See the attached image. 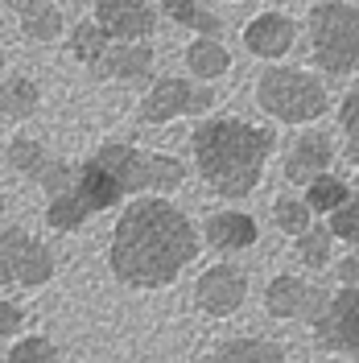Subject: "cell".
Listing matches in <instances>:
<instances>
[{
    "label": "cell",
    "instance_id": "obj_27",
    "mask_svg": "<svg viewBox=\"0 0 359 363\" xmlns=\"http://www.w3.org/2000/svg\"><path fill=\"white\" fill-rule=\"evenodd\" d=\"M58 33H62V17H58V9H50V4H42L38 13L25 17V38H29V42H50V38H58Z\"/></svg>",
    "mask_w": 359,
    "mask_h": 363
},
{
    "label": "cell",
    "instance_id": "obj_21",
    "mask_svg": "<svg viewBox=\"0 0 359 363\" xmlns=\"http://www.w3.org/2000/svg\"><path fill=\"white\" fill-rule=\"evenodd\" d=\"M347 194H351V190H347V182L335 178L331 169H326V174H318L314 182H306V206H310L314 215H331L335 206L347 203Z\"/></svg>",
    "mask_w": 359,
    "mask_h": 363
},
{
    "label": "cell",
    "instance_id": "obj_18",
    "mask_svg": "<svg viewBox=\"0 0 359 363\" xmlns=\"http://www.w3.org/2000/svg\"><path fill=\"white\" fill-rule=\"evenodd\" d=\"M186 67H190V74H199V79H223L227 67H231V54L215 38H199V42H190V50H186Z\"/></svg>",
    "mask_w": 359,
    "mask_h": 363
},
{
    "label": "cell",
    "instance_id": "obj_12",
    "mask_svg": "<svg viewBox=\"0 0 359 363\" xmlns=\"http://www.w3.org/2000/svg\"><path fill=\"white\" fill-rule=\"evenodd\" d=\"M95 17H99V29L108 38H124V42H140L153 33V9L145 0H95Z\"/></svg>",
    "mask_w": 359,
    "mask_h": 363
},
{
    "label": "cell",
    "instance_id": "obj_34",
    "mask_svg": "<svg viewBox=\"0 0 359 363\" xmlns=\"http://www.w3.org/2000/svg\"><path fill=\"white\" fill-rule=\"evenodd\" d=\"M0 67H4V54H0Z\"/></svg>",
    "mask_w": 359,
    "mask_h": 363
},
{
    "label": "cell",
    "instance_id": "obj_28",
    "mask_svg": "<svg viewBox=\"0 0 359 363\" xmlns=\"http://www.w3.org/2000/svg\"><path fill=\"white\" fill-rule=\"evenodd\" d=\"M338 128L347 133V149H359V87L338 104Z\"/></svg>",
    "mask_w": 359,
    "mask_h": 363
},
{
    "label": "cell",
    "instance_id": "obj_30",
    "mask_svg": "<svg viewBox=\"0 0 359 363\" xmlns=\"http://www.w3.org/2000/svg\"><path fill=\"white\" fill-rule=\"evenodd\" d=\"M335 277H338V285H359V252H347V256L338 260Z\"/></svg>",
    "mask_w": 359,
    "mask_h": 363
},
{
    "label": "cell",
    "instance_id": "obj_15",
    "mask_svg": "<svg viewBox=\"0 0 359 363\" xmlns=\"http://www.w3.org/2000/svg\"><path fill=\"white\" fill-rule=\"evenodd\" d=\"M297 42V25L285 13H260L256 21H248L244 45L256 58H285Z\"/></svg>",
    "mask_w": 359,
    "mask_h": 363
},
{
    "label": "cell",
    "instance_id": "obj_20",
    "mask_svg": "<svg viewBox=\"0 0 359 363\" xmlns=\"http://www.w3.org/2000/svg\"><path fill=\"white\" fill-rule=\"evenodd\" d=\"M38 112V87L25 79V74H13L0 83V116L9 120H25V116Z\"/></svg>",
    "mask_w": 359,
    "mask_h": 363
},
{
    "label": "cell",
    "instance_id": "obj_16",
    "mask_svg": "<svg viewBox=\"0 0 359 363\" xmlns=\"http://www.w3.org/2000/svg\"><path fill=\"white\" fill-rule=\"evenodd\" d=\"M99 74H112V79H124V83H136V79H149L153 70V50L145 42H124V45H108L104 58L95 62Z\"/></svg>",
    "mask_w": 359,
    "mask_h": 363
},
{
    "label": "cell",
    "instance_id": "obj_32",
    "mask_svg": "<svg viewBox=\"0 0 359 363\" xmlns=\"http://www.w3.org/2000/svg\"><path fill=\"white\" fill-rule=\"evenodd\" d=\"M347 157H351V165H359V149H347Z\"/></svg>",
    "mask_w": 359,
    "mask_h": 363
},
{
    "label": "cell",
    "instance_id": "obj_19",
    "mask_svg": "<svg viewBox=\"0 0 359 363\" xmlns=\"http://www.w3.org/2000/svg\"><path fill=\"white\" fill-rule=\"evenodd\" d=\"M293 240H297V260H302L306 269H326V264H331V256H335V235H331L326 223H310L302 235H293Z\"/></svg>",
    "mask_w": 359,
    "mask_h": 363
},
{
    "label": "cell",
    "instance_id": "obj_7",
    "mask_svg": "<svg viewBox=\"0 0 359 363\" xmlns=\"http://www.w3.org/2000/svg\"><path fill=\"white\" fill-rule=\"evenodd\" d=\"M310 326H314L318 347L359 359V285H338L335 294H326Z\"/></svg>",
    "mask_w": 359,
    "mask_h": 363
},
{
    "label": "cell",
    "instance_id": "obj_11",
    "mask_svg": "<svg viewBox=\"0 0 359 363\" xmlns=\"http://www.w3.org/2000/svg\"><path fill=\"white\" fill-rule=\"evenodd\" d=\"M9 165L17 169V174H25V178H33L38 186H42L45 194H58V190H67L70 178H74V165H67V161L50 157L38 140H29V136H17L13 145H9Z\"/></svg>",
    "mask_w": 359,
    "mask_h": 363
},
{
    "label": "cell",
    "instance_id": "obj_4",
    "mask_svg": "<svg viewBox=\"0 0 359 363\" xmlns=\"http://www.w3.org/2000/svg\"><path fill=\"white\" fill-rule=\"evenodd\" d=\"M256 104L281 124H314L318 116H326L331 95L310 70L269 67L256 83Z\"/></svg>",
    "mask_w": 359,
    "mask_h": 363
},
{
    "label": "cell",
    "instance_id": "obj_25",
    "mask_svg": "<svg viewBox=\"0 0 359 363\" xmlns=\"http://www.w3.org/2000/svg\"><path fill=\"white\" fill-rule=\"evenodd\" d=\"M272 223L281 227L285 235H302L306 227L314 223V211L306 206V199H277L272 203Z\"/></svg>",
    "mask_w": 359,
    "mask_h": 363
},
{
    "label": "cell",
    "instance_id": "obj_13",
    "mask_svg": "<svg viewBox=\"0 0 359 363\" xmlns=\"http://www.w3.org/2000/svg\"><path fill=\"white\" fill-rule=\"evenodd\" d=\"M260 240V227L256 219L248 215V211H215V215H206V223H202V244L215 252H248L252 244Z\"/></svg>",
    "mask_w": 359,
    "mask_h": 363
},
{
    "label": "cell",
    "instance_id": "obj_3",
    "mask_svg": "<svg viewBox=\"0 0 359 363\" xmlns=\"http://www.w3.org/2000/svg\"><path fill=\"white\" fill-rule=\"evenodd\" d=\"M95 165L116 182V190L128 199V194H174L182 182H186V165L178 157H165V153H145L133 145H104L95 153Z\"/></svg>",
    "mask_w": 359,
    "mask_h": 363
},
{
    "label": "cell",
    "instance_id": "obj_2",
    "mask_svg": "<svg viewBox=\"0 0 359 363\" xmlns=\"http://www.w3.org/2000/svg\"><path fill=\"white\" fill-rule=\"evenodd\" d=\"M194 149V165H199L202 182L223 194V199H248L269 165L277 136L269 128H256L244 120H206L190 136Z\"/></svg>",
    "mask_w": 359,
    "mask_h": 363
},
{
    "label": "cell",
    "instance_id": "obj_8",
    "mask_svg": "<svg viewBox=\"0 0 359 363\" xmlns=\"http://www.w3.org/2000/svg\"><path fill=\"white\" fill-rule=\"evenodd\" d=\"M248 301V272L240 264H211L194 281V306L206 318H231Z\"/></svg>",
    "mask_w": 359,
    "mask_h": 363
},
{
    "label": "cell",
    "instance_id": "obj_6",
    "mask_svg": "<svg viewBox=\"0 0 359 363\" xmlns=\"http://www.w3.org/2000/svg\"><path fill=\"white\" fill-rule=\"evenodd\" d=\"M54 281V252L25 227L0 231V289H42Z\"/></svg>",
    "mask_w": 359,
    "mask_h": 363
},
{
    "label": "cell",
    "instance_id": "obj_22",
    "mask_svg": "<svg viewBox=\"0 0 359 363\" xmlns=\"http://www.w3.org/2000/svg\"><path fill=\"white\" fill-rule=\"evenodd\" d=\"M161 9H165L178 25L199 29L202 38H215V33H219V17H215V13H206L199 0H161Z\"/></svg>",
    "mask_w": 359,
    "mask_h": 363
},
{
    "label": "cell",
    "instance_id": "obj_5",
    "mask_svg": "<svg viewBox=\"0 0 359 363\" xmlns=\"http://www.w3.org/2000/svg\"><path fill=\"white\" fill-rule=\"evenodd\" d=\"M310 50L326 74L359 70V4L322 0L310 13Z\"/></svg>",
    "mask_w": 359,
    "mask_h": 363
},
{
    "label": "cell",
    "instance_id": "obj_35",
    "mask_svg": "<svg viewBox=\"0 0 359 363\" xmlns=\"http://www.w3.org/2000/svg\"><path fill=\"white\" fill-rule=\"evenodd\" d=\"M355 4H359V0H355Z\"/></svg>",
    "mask_w": 359,
    "mask_h": 363
},
{
    "label": "cell",
    "instance_id": "obj_26",
    "mask_svg": "<svg viewBox=\"0 0 359 363\" xmlns=\"http://www.w3.org/2000/svg\"><path fill=\"white\" fill-rule=\"evenodd\" d=\"M326 227H331V235H335V240L359 248V194H347V203L331 211V223H326Z\"/></svg>",
    "mask_w": 359,
    "mask_h": 363
},
{
    "label": "cell",
    "instance_id": "obj_1",
    "mask_svg": "<svg viewBox=\"0 0 359 363\" xmlns=\"http://www.w3.org/2000/svg\"><path fill=\"white\" fill-rule=\"evenodd\" d=\"M202 240L190 215L170 199H136L116 219L108 264L128 289H165L194 264Z\"/></svg>",
    "mask_w": 359,
    "mask_h": 363
},
{
    "label": "cell",
    "instance_id": "obj_14",
    "mask_svg": "<svg viewBox=\"0 0 359 363\" xmlns=\"http://www.w3.org/2000/svg\"><path fill=\"white\" fill-rule=\"evenodd\" d=\"M331 161H335V140H331V136L326 133H302L289 145V153H285V178H289L293 186H306V182H314L318 174H326Z\"/></svg>",
    "mask_w": 359,
    "mask_h": 363
},
{
    "label": "cell",
    "instance_id": "obj_23",
    "mask_svg": "<svg viewBox=\"0 0 359 363\" xmlns=\"http://www.w3.org/2000/svg\"><path fill=\"white\" fill-rule=\"evenodd\" d=\"M4 363H67L62 359V351L54 347V339H45V335H25L9 347V355Z\"/></svg>",
    "mask_w": 359,
    "mask_h": 363
},
{
    "label": "cell",
    "instance_id": "obj_9",
    "mask_svg": "<svg viewBox=\"0 0 359 363\" xmlns=\"http://www.w3.org/2000/svg\"><path fill=\"white\" fill-rule=\"evenodd\" d=\"M215 104V95L206 87H194L186 79H161L158 87L145 95L140 104V120L145 124H170L178 116H199Z\"/></svg>",
    "mask_w": 359,
    "mask_h": 363
},
{
    "label": "cell",
    "instance_id": "obj_10",
    "mask_svg": "<svg viewBox=\"0 0 359 363\" xmlns=\"http://www.w3.org/2000/svg\"><path fill=\"white\" fill-rule=\"evenodd\" d=\"M322 301H326V294L314 289L310 281L293 277V272H281L265 285V310H269V318H281V322H293V318L314 322Z\"/></svg>",
    "mask_w": 359,
    "mask_h": 363
},
{
    "label": "cell",
    "instance_id": "obj_33",
    "mask_svg": "<svg viewBox=\"0 0 359 363\" xmlns=\"http://www.w3.org/2000/svg\"><path fill=\"white\" fill-rule=\"evenodd\" d=\"M0 215H4V190H0Z\"/></svg>",
    "mask_w": 359,
    "mask_h": 363
},
{
    "label": "cell",
    "instance_id": "obj_29",
    "mask_svg": "<svg viewBox=\"0 0 359 363\" xmlns=\"http://www.w3.org/2000/svg\"><path fill=\"white\" fill-rule=\"evenodd\" d=\"M21 322H25L21 306H13V301H4V297H0V342L13 339V335L21 330Z\"/></svg>",
    "mask_w": 359,
    "mask_h": 363
},
{
    "label": "cell",
    "instance_id": "obj_24",
    "mask_svg": "<svg viewBox=\"0 0 359 363\" xmlns=\"http://www.w3.org/2000/svg\"><path fill=\"white\" fill-rule=\"evenodd\" d=\"M70 50H74V58L79 62H87L91 70H95V62L104 58V50H108V33L99 29V25L83 21L74 33H70Z\"/></svg>",
    "mask_w": 359,
    "mask_h": 363
},
{
    "label": "cell",
    "instance_id": "obj_31",
    "mask_svg": "<svg viewBox=\"0 0 359 363\" xmlns=\"http://www.w3.org/2000/svg\"><path fill=\"white\" fill-rule=\"evenodd\" d=\"M9 4H13V9H17L21 17H29V13H38V9H42L45 0H9Z\"/></svg>",
    "mask_w": 359,
    "mask_h": 363
},
{
    "label": "cell",
    "instance_id": "obj_17",
    "mask_svg": "<svg viewBox=\"0 0 359 363\" xmlns=\"http://www.w3.org/2000/svg\"><path fill=\"white\" fill-rule=\"evenodd\" d=\"M211 363H289L285 347L260 335H240V339H227L215 347Z\"/></svg>",
    "mask_w": 359,
    "mask_h": 363
}]
</instances>
